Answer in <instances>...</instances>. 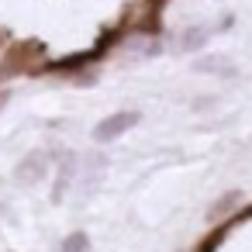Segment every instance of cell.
<instances>
[{
	"label": "cell",
	"mask_w": 252,
	"mask_h": 252,
	"mask_svg": "<svg viewBox=\"0 0 252 252\" xmlns=\"http://www.w3.org/2000/svg\"><path fill=\"white\" fill-rule=\"evenodd\" d=\"M207 35H211V28H193V32H187V35H183V49L204 45V42H207Z\"/></svg>",
	"instance_id": "5"
},
{
	"label": "cell",
	"mask_w": 252,
	"mask_h": 252,
	"mask_svg": "<svg viewBox=\"0 0 252 252\" xmlns=\"http://www.w3.org/2000/svg\"><path fill=\"white\" fill-rule=\"evenodd\" d=\"M138 121H142L138 111H118V114L104 118V121L94 128V138H97V142H114V138H121L125 131H131Z\"/></svg>",
	"instance_id": "1"
},
{
	"label": "cell",
	"mask_w": 252,
	"mask_h": 252,
	"mask_svg": "<svg viewBox=\"0 0 252 252\" xmlns=\"http://www.w3.org/2000/svg\"><path fill=\"white\" fill-rule=\"evenodd\" d=\"M235 200H238V193H228V197H221V200H218V204H214V207H211V221H218V218H221V214H228V211H231V204H235Z\"/></svg>",
	"instance_id": "6"
},
{
	"label": "cell",
	"mask_w": 252,
	"mask_h": 252,
	"mask_svg": "<svg viewBox=\"0 0 252 252\" xmlns=\"http://www.w3.org/2000/svg\"><path fill=\"white\" fill-rule=\"evenodd\" d=\"M87 249H90L87 231H73V235H66V238L59 242V249H56V252H87Z\"/></svg>",
	"instance_id": "4"
},
{
	"label": "cell",
	"mask_w": 252,
	"mask_h": 252,
	"mask_svg": "<svg viewBox=\"0 0 252 252\" xmlns=\"http://www.w3.org/2000/svg\"><path fill=\"white\" fill-rule=\"evenodd\" d=\"M73 166H76V159L66 152V156H63V169L56 173V187H52V200H56V204L66 197V190H69V183H73Z\"/></svg>",
	"instance_id": "3"
},
{
	"label": "cell",
	"mask_w": 252,
	"mask_h": 252,
	"mask_svg": "<svg viewBox=\"0 0 252 252\" xmlns=\"http://www.w3.org/2000/svg\"><path fill=\"white\" fill-rule=\"evenodd\" d=\"M4 104H7V94H0V107H4Z\"/></svg>",
	"instance_id": "7"
},
{
	"label": "cell",
	"mask_w": 252,
	"mask_h": 252,
	"mask_svg": "<svg viewBox=\"0 0 252 252\" xmlns=\"http://www.w3.org/2000/svg\"><path fill=\"white\" fill-rule=\"evenodd\" d=\"M14 176H18V183H21V187H28V183H38V180L45 176V156H42V152H32L28 159H21Z\"/></svg>",
	"instance_id": "2"
}]
</instances>
